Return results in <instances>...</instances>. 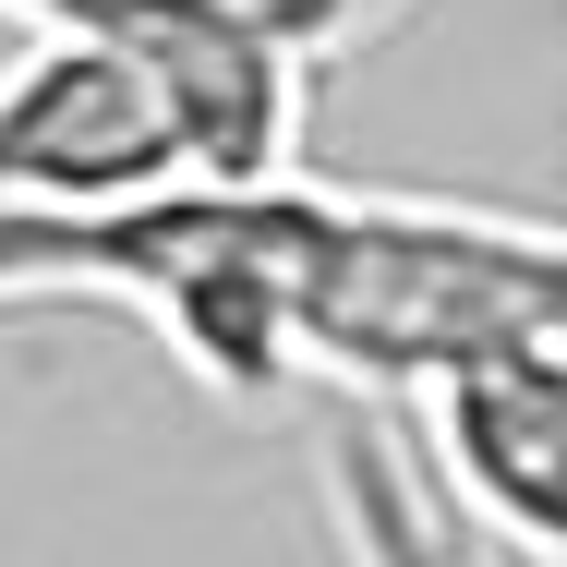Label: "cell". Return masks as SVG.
I'll use <instances>...</instances> for the list:
<instances>
[{
	"instance_id": "obj_4",
	"label": "cell",
	"mask_w": 567,
	"mask_h": 567,
	"mask_svg": "<svg viewBox=\"0 0 567 567\" xmlns=\"http://www.w3.org/2000/svg\"><path fill=\"white\" fill-rule=\"evenodd\" d=\"M24 49L0 61V206H121V194H157L182 182V121L169 97L97 49V37H37L12 24Z\"/></svg>"
},
{
	"instance_id": "obj_5",
	"label": "cell",
	"mask_w": 567,
	"mask_h": 567,
	"mask_svg": "<svg viewBox=\"0 0 567 567\" xmlns=\"http://www.w3.org/2000/svg\"><path fill=\"white\" fill-rule=\"evenodd\" d=\"M315 495H327V532H339L350 567H495L447 519V495L423 483V458H411L386 399H339L315 423Z\"/></svg>"
},
{
	"instance_id": "obj_2",
	"label": "cell",
	"mask_w": 567,
	"mask_h": 567,
	"mask_svg": "<svg viewBox=\"0 0 567 567\" xmlns=\"http://www.w3.org/2000/svg\"><path fill=\"white\" fill-rule=\"evenodd\" d=\"M0 24L121 49V61L169 97L182 157H194L206 182H266V169H302L315 61L290 49V24H278L266 0H0Z\"/></svg>"
},
{
	"instance_id": "obj_3",
	"label": "cell",
	"mask_w": 567,
	"mask_h": 567,
	"mask_svg": "<svg viewBox=\"0 0 567 567\" xmlns=\"http://www.w3.org/2000/svg\"><path fill=\"white\" fill-rule=\"evenodd\" d=\"M386 411L483 556L567 567V339H483Z\"/></svg>"
},
{
	"instance_id": "obj_6",
	"label": "cell",
	"mask_w": 567,
	"mask_h": 567,
	"mask_svg": "<svg viewBox=\"0 0 567 567\" xmlns=\"http://www.w3.org/2000/svg\"><path fill=\"white\" fill-rule=\"evenodd\" d=\"M266 12H278V24H290V49L327 73V61H350V49H374L411 0H266Z\"/></svg>"
},
{
	"instance_id": "obj_1",
	"label": "cell",
	"mask_w": 567,
	"mask_h": 567,
	"mask_svg": "<svg viewBox=\"0 0 567 567\" xmlns=\"http://www.w3.org/2000/svg\"><path fill=\"white\" fill-rule=\"evenodd\" d=\"M0 302H110L218 399H399L483 339H567V229L302 169L157 182L121 206H0Z\"/></svg>"
}]
</instances>
